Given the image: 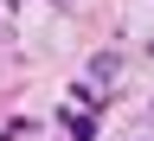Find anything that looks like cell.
<instances>
[{
    "label": "cell",
    "mask_w": 154,
    "mask_h": 141,
    "mask_svg": "<svg viewBox=\"0 0 154 141\" xmlns=\"http://www.w3.org/2000/svg\"><path fill=\"white\" fill-rule=\"evenodd\" d=\"M58 122H64V135H71V141H96V115H90L84 103H71L64 115H58Z\"/></svg>",
    "instance_id": "1"
},
{
    "label": "cell",
    "mask_w": 154,
    "mask_h": 141,
    "mask_svg": "<svg viewBox=\"0 0 154 141\" xmlns=\"http://www.w3.org/2000/svg\"><path fill=\"white\" fill-rule=\"evenodd\" d=\"M90 77H96V84H116V51H103V58H90Z\"/></svg>",
    "instance_id": "2"
}]
</instances>
